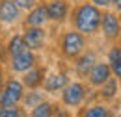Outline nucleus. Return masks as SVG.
<instances>
[{
  "mask_svg": "<svg viewBox=\"0 0 121 117\" xmlns=\"http://www.w3.org/2000/svg\"><path fill=\"white\" fill-rule=\"evenodd\" d=\"M101 19H103V9L91 2L76 4L75 8H71L69 15L71 28L80 32L86 37H93L101 32Z\"/></svg>",
  "mask_w": 121,
  "mask_h": 117,
  "instance_id": "f257e3e1",
  "label": "nucleus"
},
{
  "mask_svg": "<svg viewBox=\"0 0 121 117\" xmlns=\"http://www.w3.org/2000/svg\"><path fill=\"white\" fill-rule=\"evenodd\" d=\"M88 48V37L82 35L80 32L69 28L65 32H61L60 41H58V50L60 56L67 61H75L84 50Z\"/></svg>",
  "mask_w": 121,
  "mask_h": 117,
  "instance_id": "f03ea898",
  "label": "nucleus"
},
{
  "mask_svg": "<svg viewBox=\"0 0 121 117\" xmlns=\"http://www.w3.org/2000/svg\"><path fill=\"white\" fill-rule=\"evenodd\" d=\"M88 91L90 86L84 84L82 80H71L60 93V102L69 110H76L88 100Z\"/></svg>",
  "mask_w": 121,
  "mask_h": 117,
  "instance_id": "7ed1b4c3",
  "label": "nucleus"
},
{
  "mask_svg": "<svg viewBox=\"0 0 121 117\" xmlns=\"http://www.w3.org/2000/svg\"><path fill=\"white\" fill-rule=\"evenodd\" d=\"M26 88L22 86L21 78L8 76L4 82V88L0 91V106H19L24 97Z\"/></svg>",
  "mask_w": 121,
  "mask_h": 117,
  "instance_id": "20e7f679",
  "label": "nucleus"
},
{
  "mask_svg": "<svg viewBox=\"0 0 121 117\" xmlns=\"http://www.w3.org/2000/svg\"><path fill=\"white\" fill-rule=\"evenodd\" d=\"M39 63V56L37 52H32V50H24L21 54H17L13 58L8 59V69L13 74H24L26 71H30L32 67H35Z\"/></svg>",
  "mask_w": 121,
  "mask_h": 117,
  "instance_id": "39448f33",
  "label": "nucleus"
},
{
  "mask_svg": "<svg viewBox=\"0 0 121 117\" xmlns=\"http://www.w3.org/2000/svg\"><path fill=\"white\" fill-rule=\"evenodd\" d=\"M48 13H47V4L37 2L32 9H28L22 17V28H47L48 24Z\"/></svg>",
  "mask_w": 121,
  "mask_h": 117,
  "instance_id": "423d86ee",
  "label": "nucleus"
},
{
  "mask_svg": "<svg viewBox=\"0 0 121 117\" xmlns=\"http://www.w3.org/2000/svg\"><path fill=\"white\" fill-rule=\"evenodd\" d=\"M47 4V13H48V21L52 24H65L69 21V15H71V4L69 0H48Z\"/></svg>",
  "mask_w": 121,
  "mask_h": 117,
  "instance_id": "0eeeda50",
  "label": "nucleus"
},
{
  "mask_svg": "<svg viewBox=\"0 0 121 117\" xmlns=\"http://www.w3.org/2000/svg\"><path fill=\"white\" fill-rule=\"evenodd\" d=\"M121 32V17H117L116 11H103V19H101V32L106 41H117Z\"/></svg>",
  "mask_w": 121,
  "mask_h": 117,
  "instance_id": "6e6552de",
  "label": "nucleus"
},
{
  "mask_svg": "<svg viewBox=\"0 0 121 117\" xmlns=\"http://www.w3.org/2000/svg\"><path fill=\"white\" fill-rule=\"evenodd\" d=\"M24 11L17 8L13 0H0V26H17L22 22Z\"/></svg>",
  "mask_w": 121,
  "mask_h": 117,
  "instance_id": "1a4fd4ad",
  "label": "nucleus"
},
{
  "mask_svg": "<svg viewBox=\"0 0 121 117\" xmlns=\"http://www.w3.org/2000/svg\"><path fill=\"white\" fill-rule=\"evenodd\" d=\"M69 82H71V78L65 71H52V73H47L41 89L47 95H60Z\"/></svg>",
  "mask_w": 121,
  "mask_h": 117,
  "instance_id": "9d476101",
  "label": "nucleus"
},
{
  "mask_svg": "<svg viewBox=\"0 0 121 117\" xmlns=\"http://www.w3.org/2000/svg\"><path fill=\"white\" fill-rule=\"evenodd\" d=\"M22 37L24 43L32 52H41L47 46V39H48V32L47 28H22Z\"/></svg>",
  "mask_w": 121,
  "mask_h": 117,
  "instance_id": "9b49d317",
  "label": "nucleus"
},
{
  "mask_svg": "<svg viewBox=\"0 0 121 117\" xmlns=\"http://www.w3.org/2000/svg\"><path fill=\"white\" fill-rule=\"evenodd\" d=\"M112 76H114V74H112V71H110L108 63H106V61H97V63L91 67V71L88 73L86 80H88V86H90V88L99 89L103 84H106Z\"/></svg>",
  "mask_w": 121,
  "mask_h": 117,
  "instance_id": "f8f14e48",
  "label": "nucleus"
},
{
  "mask_svg": "<svg viewBox=\"0 0 121 117\" xmlns=\"http://www.w3.org/2000/svg\"><path fill=\"white\" fill-rule=\"evenodd\" d=\"M97 61H99L97 52L91 50V48H86V50L73 61V71H75V74L78 76V78H86L88 73L91 71V67H93Z\"/></svg>",
  "mask_w": 121,
  "mask_h": 117,
  "instance_id": "ddd939ff",
  "label": "nucleus"
},
{
  "mask_svg": "<svg viewBox=\"0 0 121 117\" xmlns=\"http://www.w3.org/2000/svg\"><path fill=\"white\" fill-rule=\"evenodd\" d=\"M47 67L45 65H35L32 67L30 71H26L24 74H21V82L26 89H41L43 82H45V76H47Z\"/></svg>",
  "mask_w": 121,
  "mask_h": 117,
  "instance_id": "4468645a",
  "label": "nucleus"
},
{
  "mask_svg": "<svg viewBox=\"0 0 121 117\" xmlns=\"http://www.w3.org/2000/svg\"><path fill=\"white\" fill-rule=\"evenodd\" d=\"M106 63H108L112 74L117 80H121V45L114 43L108 48V52H106Z\"/></svg>",
  "mask_w": 121,
  "mask_h": 117,
  "instance_id": "2eb2a0df",
  "label": "nucleus"
},
{
  "mask_svg": "<svg viewBox=\"0 0 121 117\" xmlns=\"http://www.w3.org/2000/svg\"><path fill=\"white\" fill-rule=\"evenodd\" d=\"M119 80L116 78V76H112L106 84H103L101 88H99V93H97V97L103 100V102H110V100H114V99H117V93H119Z\"/></svg>",
  "mask_w": 121,
  "mask_h": 117,
  "instance_id": "dca6fc26",
  "label": "nucleus"
},
{
  "mask_svg": "<svg viewBox=\"0 0 121 117\" xmlns=\"http://www.w3.org/2000/svg\"><path fill=\"white\" fill-rule=\"evenodd\" d=\"M6 50H8V58H13L17 54L28 50V46L24 43V37H22L21 32H15V33H11V35L8 37V41H6Z\"/></svg>",
  "mask_w": 121,
  "mask_h": 117,
  "instance_id": "f3484780",
  "label": "nucleus"
},
{
  "mask_svg": "<svg viewBox=\"0 0 121 117\" xmlns=\"http://www.w3.org/2000/svg\"><path fill=\"white\" fill-rule=\"evenodd\" d=\"M45 91L43 89H26L24 91V97H22V100H21V106L26 110V112H30L34 106H37L39 102H43L45 100Z\"/></svg>",
  "mask_w": 121,
  "mask_h": 117,
  "instance_id": "a211bd4d",
  "label": "nucleus"
},
{
  "mask_svg": "<svg viewBox=\"0 0 121 117\" xmlns=\"http://www.w3.org/2000/svg\"><path fill=\"white\" fill-rule=\"evenodd\" d=\"M80 117H114V113L104 102H95V104L86 106L82 110Z\"/></svg>",
  "mask_w": 121,
  "mask_h": 117,
  "instance_id": "6ab92c4d",
  "label": "nucleus"
},
{
  "mask_svg": "<svg viewBox=\"0 0 121 117\" xmlns=\"http://www.w3.org/2000/svg\"><path fill=\"white\" fill-rule=\"evenodd\" d=\"M52 106H54V102L45 99L43 102H39L28 112V117H52Z\"/></svg>",
  "mask_w": 121,
  "mask_h": 117,
  "instance_id": "aec40b11",
  "label": "nucleus"
},
{
  "mask_svg": "<svg viewBox=\"0 0 121 117\" xmlns=\"http://www.w3.org/2000/svg\"><path fill=\"white\" fill-rule=\"evenodd\" d=\"M0 117H28V112L19 106H0Z\"/></svg>",
  "mask_w": 121,
  "mask_h": 117,
  "instance_id": "412c9836",
  "label": "nucleus"
},
{
  "mask_svg": "<svg viewBox=\"0 0 121 117\" xmlns=\"http://www.w3.org/2000/svg\"><path fill=\"white\" fill-rule=\"evenodd\" d=\"M52 117H73V113H71V110L67 106H63L60 102V104L52 106Z\"/></svg>",
  "mask_w": 121,
  "mask_h": 117,
  "instance_id": "4be33fe9",
  "label": "nucleus"
},
{
  "mask_svg": "<svg viewBox=\"0 0 121 117\" xmlns=\"http://www.w3.org/2000/svg\"><path fill=\"white\" fill-rule=\"evenodd\" d=\"M13 2L17 4V8H19L21 11H24V13H26L28 9H32V8L39 2V0H13Z\"/></svg>",
  "mask_w": 121,
  "mask_h": 117,
  "instance_id": "5701e85b",
  "label": "nucleus"
},
{
  "mask_svg": "<svg viewBox=\"0 0 121 117\" xmlns=\"http://www.w3.org/2000/svg\"><path fill=\"white\" fill-rule=\"evenodd\" d=\"M8 50H6V41L2 39V35H0V65H8Z\"/></svg>",
  "mask_w": 121,
  "mask_h": 117,
  "instance_id": "b1692460",
  "label": "nucleus"
},
{
  "mask_svg": "<svg viewBox=\"0 0 121 117\" xmlns=\"http://www.w3.org/2000/svg\"><path fill=\"white\" fill-rule=\"evenodd\" d=\"M91 4H95L97 8H101V9H108L110 8V4H112V0H90Z\"/></svg>",
  "mask_w": 121,
  "mask_h": 117,
  "instance_id": "393cba45",
  "label": "nucleus"
},
{
  "mask_svg": "<svg viewBox=\"0 0 121 117\" xmlns=\"http://www.w3.org/2000/svg\"><path fill=\"white\" fill-rule=\"evenodd\" d=\"M6 78H8V74H6V67H4V65H0V91H2V88H4Z\"/></svg>",
  "mask_w": 121,
  "mask_h": 117,
  "instance_id": "a878e982",
  "label": "nucleus"
},
{
  "mask_svg": "<svg viewBox=\"0 0 121 117\" xmlns=\"http://www.w3.org/2000/svg\"><path fill=\"white\" fill-rule=\"evenodd\" d=\"M110 8H112V9L116 11V13H121V0H112Z\"/></svg>",
  "mask_w": 121,
  "mask_h": 117,
  "instance_id": "bb28decb",
  "label": "nucleus"
},
{
  "mask_svg": "<svg viewBox=\"0 0 121 117\" xmlns=\"http://www.w3.org/2000/svg\"><path fill=\"white\" fill-rule=\"evenodd\" d=\"M117 41H119V45H121V32H119V37H117Z\"/></svg>",
  "mask_w": 121,
  "mask_h": 117,
  "instance_id": "cd10ccee",
  "label": "nucleus"
},
{
  "mask_svg": "<svg viewBox=\"0 0 121 117\" xmlns=\"http://www.w3.org/2000/svg\"><path fill=\"white\" fill-rule=\"evenodd\" d=\"M119 86H121V84H119Z\"/></svg>",
  "mask_w": 121,
  "mask_h": 117,
  "instance_id": "c85d7f7f",
  "label": "nucleus"
}]
</instances>
